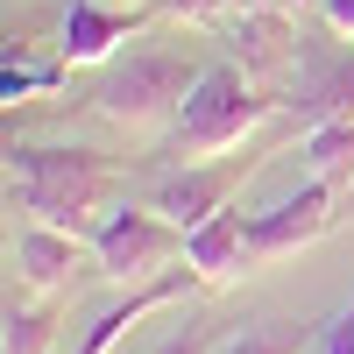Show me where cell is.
Returning a JSON list of instances; mask_svg holds the SVG:
<instances>
[{"mask_svg":"<svg viewBox=\"0 0 354 354\" xmlns=\"http://www.w3.org/2000/svg\"><path fill=\"white\" fill-rule=\"evenodd\" d=\"M113 185H121L113 156L78 149V142H15L8 149V198L21 205V220L85 234L106 220Z\"/></svg>","mask_w":354,"mask_h":354,"instance_id":"obj_1","label":"cell"},{"mask_svg":"<svg viewBox=\"0 0 354 354\" xmlns=\"http://www.w3.org/2000/svg\"><path fill=\"white\" fill-rule=\"evenodd\" d=\"M270 113H277V100L262 93V85H255L241 64H234V57H220V64H205V71H198L185 113L170 121L163 156H177V163L234 156V149H248V135L270 121Z\"/></svg>","mask_w":354,"mask_h":354,"instance_id":"obj_2","label":"cell"},{"mask_svg":"<svg viewBox=\"0 0 354 354\" xmlns=\"http://www.w3.org/2000/svg\"><path fill=\"white\" fill-rule=\"evenodd\" d=\"M198 71L205 64H192V57H177V50H121V57H106L100 78H93V113H106V121H121V128H163V121L185 113Z\"/></svg>","mask_w":354,"mask_h":354,"instance_id":"obj_3","label":"cell"},{"mask_svg":"<svg viewBox=\"0 0 354 354\" xmlns=\"http://www.w3.org/2000/svg\"><path fill=\"white\" fill-rule=\"evenodd\" d=\"M93 262L113 283H149L170 262H185V227H170L156 205H113L93 227Z\"/></svg>","mask_w":354,"mask_h":354,"instance_id":"obj_4","label":"cell"},{"mask_svg":"<svg viewBox=\"0 0 354 354\" xmlns=\"http://www.w3.org/2000/svg\"><path fill=\"white\" fill-rule=\"evenodd\" d=\"M262 170V156H248V149H234V156H205V163H177L170 177H156V192H149V205L170 220V227H198V220H213L220 205H234L241 198V185Z\"/></svg>","mask_w":354,"mask_h":354,"instance_id":"obj_5","label":"cell"},{"mask_svg":"<svg viewBox=\"0 0 354 354\" xmlns=\"http://www.w3.org/2000/svg\"><path fill=\"white\" fill-rule=\"evenodd\" d=\"M333 36V28H326ZM326 36H305L298 43V93H290V121L305 128H326V121H354V50L326 43Z\"/></svg>","mask_w":354,"mask_h":354,"instance_id":"obj_6","label":"cell"},{"mask_svg":"<svg viewBox=\"0 0 354 354\" xmlns=\"http://www.w3.org/2000/svg\"><path fill=\"white\" fill-rule=\"evenodd\" d=\"M333 205H340V185L312 177V185H298L290 198H277L270 213H255V227H248L255 262H277V255H290V248H312L319 234L333 227Z\"/></svg>","mask_w":354,"mask_h":354,"instance_id":"obj_7","label":"cell"},{"mask_svg":"<svg viewBox=\"0 0 354 354\" xmlns=\"http://www.w3.org/2000/svg\"><path fill=\"white\" fill-rule=\"evenodd\" d=\"M248 227H255V213H248L241 198L220 205L213 220H198V227L185 234V270H198V283H205V290L241 283V277L255 270V241H248Z\"/></svg>","mask_w":354,"mask_h":354,"instance_id":"obj_8","label":"cell"},{"mask_svg":"<svg viewBox=\"0 0 354 354\" xmlns=\"http://www.w3.org/2000/svg\"><path fill=\"white\" fill-rule=\"evenodd\" d=\"M163 8L156 0H142V8H106V0H71L64 8V43H57V57L64 64H106V57H121L128 36H142Z\"/></svg>","mask_w":354,"mask_h":354,"instance_id":"obj_9","label":"cell"},{"mask_svg":"<svg viewBox=\"0 0 354 354\" xmlns=\"http://www.w3.org/2000/svg\"><path fill=\"white\" fill-rule=\"evenodd\" d=\"M220 36H227V57L248 78H277V71L298 64L305 28H298V15H283V8H255V15H227Z\"/></svg>","mask_w":354,"mask_h":354,"instance_id":"obj_10","label":"cell"},{"mask_svg":"<svg viewBox=\"0 0 354 354\" xmlns=\"http://www.w3.org/2000/svg\"><path fill=\"white\" fill-rule=\"evenodd\" d=\"M85 255H93V241L85 234H64V227H43V220H21L15 227V277L28 290H64L71 270H85Z\"/></svg>","mask_w":354,"mask_h":354,"instance_id":"obj_11","label":"cell"},{"mask_svg":"<svg viewBox=\"0 0 354 354\" xmlns=\"http://www.w3.org/2000/svg\"><path fill=\"white\" fill-rule=\"evenodd\" d=\"M298 156L312 177H326V185H354V121H326V128H305L298 135Z\"/></svg>","mask_w":354,"mask_h":354,"instance_id":"obj_12","label":"cell"},{"mask_svg":"<svg viewBox=\"0 0 354 354\" xmlns=\"http://www.w3.org/2000/svg\"><path fill=\"white\" fill-rule=\"evenodd\" d=\"M50 340H57V305H15V298H8L0 354H50Z\"/></svg>","mask_w":354,"mask_h":354,"instance_id":"obj_13","label":"cell"},{"mask_svg":"<svg viewBox=\"0 0 354 354\" xmlns=\"http://www.w3.org/2000/svg\"><path fill=\"white\" fill-rule=\"evenodd\" d=\"M57 78H64V57H57V64H15V57H8V71H0V100H28V93H50Z\"/></svg>","mask_w":354,"mask_h":354,"instance_id":"obj_14","label":"cell"},{"mask_svg":"<svg viewBox=\"0 0 354 354\" xmlns=\"http://www.w3.org/2000/svg\"><path fill=\"white\" fill-rule=\"evenodd\" d=\"M213 354H305L290 333H234V340H220Z\"/></svg>","mask_w":354,"mask_h":354,"instance_id":"obj_15","label":"cell"},{"mask_svg":"<svg viewBox=\"0 0 354 354\" xmlns=\"http://www.w3.org/2000/svg\"><path fill=\"white\" fill-rule=\"evenodd\" d=\"M156 8H163V15H177V21H205V28H213V21H227V15H234L227 0H156Z\"/></svg>","mask_w":354,"mask_h":354,"instance_id":"obj_16","label":"cell"},{"mask_svg":"<svg viewBox=\"0 0 354 354\" xmlns=\"http://www.w3.org/2000/svg\"><path fill=\"white\" fill-rule=\"evenodd\" d=\"M319 347H326V354H354V298L326 319V326H319Z\"/></svg>","mask_w":354,"mask_h":354,"instance_id":"obj_17","label":"cell"},{"mask_svg":"<svg viewBox=\"0 0 354 354\" xmlns=\"http://www.w3.org/2000/svg\"><path fill=\"white\" fill-rule=\"evenodd\" d=\"M319 21H326L333 36L347 43V36H354V0H319Z\"/></svg>","mask_w":354,"mask_h":354,"instance_id":"obj_18","label":"cell"},{"mask_svg":"<svg viewBox=\"0 0 354 354\" xmlns=\"http://www.w3.org/2000/svg\"><path fill=\"white\" fill-rule=\"evenodd\" d=\"M234 15H255V8H277V0H227Z\"/></svg>","mask_w":354,"mask_h":354,"instance_id":"obj_19","label":"cell"},{"mask_svg":"<svg viewBox=\"0 0 354 354\" xmlns=\"http://www.w3.org/2000/svg\"><path fill=\"white\" fill-rule=\"evenodd\" d=\"M277 8H283V15H305V8H319V0H277Z\"/></svg>","mask_w":354,"mask_h":354,"instance_id":"obj_20","label":"cell"},{"mask_svg":"<svg viewBox=\"0 0 354 354\" xmlns=\"http://www.w3.org/2000/svg\"><path fill=\"white\" fill-rule=\"evenodd\" d=\"M305 354H326V347H319V333H312V340H305Z\"/></svg>","mask_w":354,"mask_h":354,"instance_id":"obj_21","label":"cell"}]
</instances>
